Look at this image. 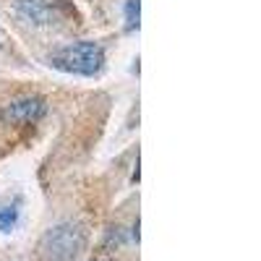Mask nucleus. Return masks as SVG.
Listing matches in <instances>:
<instances>
[{"label":"nucleus","instance_id":"obj_1","mask_svg":"<svg viewBox=\"0 0 261 261\" xmlns=\"http://www.w3.org/2000/svg\"><path fill=\"white\" fill-rule=\"evenodd\" d=\"M86 248V230L76 222L50 227L39 241V256L47 261H73Z\"/></svg>","mask_w":261,"mask_h":261},{"label":"nucleus","instance_id":"obj_3","mask_svg":"<svg viewBox=\"0 0 261 261\" xmlns=\"http://www.w3.org/2000/svg\"><path fill=\"white\" fill-rule=\"evenodd\" d=\"M42 115H45V99L42 97L16 99L0 113L3 123H11V125H29V123H37Z\"/></svg>","mask_w":261,"mask_h":261},{"label":"nucleus","instance_id":"obj_4","mask_svg":"<svg viewBox=\"0 0 261 261\" xmlns=\"http://www.w3.org/2000/svg\"><path fill=\"white\" fill-rule=\"evenodd\" d=\"M18 206H21L18 201H13V204H8V206H0V230H3V232H11V230L16 227L18 214H21Z\"/></svg>","mask_w":261,"mask_h":261},{"label":"nucleus","instance_id":"obj_5","mask_svg":"<svg viewBox=\"0 0 261 261\" xmlns=\"http://www.w3.org/2000/svg\"><path fill=\"white\" fill-rule=\"evenodd\" d=\"M139 0H128L125 3V29L128 32H134V29H139Z\"/></svg>","mask_w":261,"mask_h":261},{"label":"nucleus","instance_id":"obj_2","mask_svg":"<svg viewBox=\"0 0 261 261\" xmlns=\"http://www.w3.org/2000/svg\"><path fill=\"white\" fill-rule=\"evenodd\" d=\"M53 65L65 73L94 76L105 65V53L97 42H73V45H65L53 55Z\"/></svg>","mask_w":261,"mask_h":261}]
</instances>
